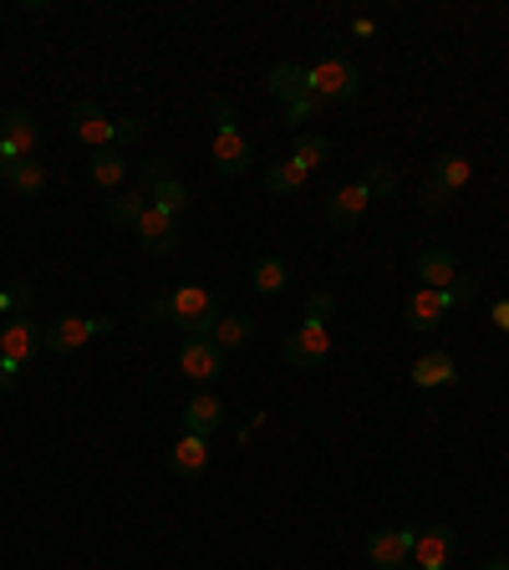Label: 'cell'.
Wrapping results in <instances>:
<instances>
[{
	"mask_svg": "<svg viewBox=\"0 0 509 570\" xmlns=\"http://www.w3.org/2000/svg\"><path fill=\"white\" fill-rule=\"evenodd\" d=\"M31 286L26 280H15V286H0V322H5V316H21V311L31 306Z\"/></svg>",
	"mask_w": 509,
	"mask_h": 570,
	"instance_id": "cell-29",
	"label": "cell"
},
{
	"mask_svg": "<svg viewBox=\"0 0 509 570\" xmlns=\"http://www.w3.org/2000/svg\"><path fill=\"white\" fill-rule=\"evenodd\" d=\"M474 295H479V286H474L468 276H459L449 291H423V286H418V295L403 306V316H407L413 331H438V322H443L453 306H468Z\"/></svg>",
	"mask_w": 509,
	"mask_h": 570,
	"instance_id": "cell-2",
	"label": "cell"
},
{
	"mask_svg": "<svg viewBox=\"0 0 509 570\" xmlns=\"http://www.w3.org/2000/svg\"><path fill=\"white\" fill-rule=\"evenodd\" d=\"M495 326H499V331H509V301H499V306H495Z\"/></svg>",
	"mask_w": 509,
	"mask_h": 570,
	"instance_id": "cell-36",
	"label": "cell"
},
{
	"mask_svg": "<svg viewBox=\"0 0 509 570\" xmlns=\"http://www.w3.org/2000/svg\"><path fill=\"white\" fill-rule=\"evenodd\" d=\"M169 468H174L178 479H204V468H209V439L184 433V439L169 449Z\"/></svg>",
	"mask_w": 509,
	"mask_h": 570,
	"instance_id": "cell-17",
	"label": "cell"
},
{
	"mask_svg": "<svg viewBox=\"0 0 509 570\" xmlns=\"http://www.w3.org/2000/svg\"><path fill=\"white\" fill-rule=\"evenodd\" d=\"M36 143H42V128H36V117H31L26 107H11V113H0V148H5L15 163H21V159H36Z\"/></svg>",
	"mask_w": 509,
	"mask_h": 570,
	"instance_id": "cell-10",
	"label": "cell"
},
{
	"mask_svg": "<svg viewBox=\"0 0 509 570\" xmlns=\"http://www.w3.org/2000/svg\"><path fill=\"white\" fill-rule=\"evenodd\" d=\"M178 367H184V377H194V382H215L219 372H224V351H219L209 337H184Z\"/></svg>",
	"mask_w": 509,
	"mask_h": 570,
	"instance_id": "cell-13",
	"label": "cell"
},
{
	"mask_svg": "<svg viewBox=\"0 0 509 570\" xmlns=\"http://www.w3.org/2000/svg\"><path fill=\"white\" fill-rule=\"evenodd\" d=\"M46 351V326L31 322L26 311L21 316H11V326H0V357L15 367H26L31 357H42Z\"/></svg>",
	"mask_w": 509,
	"mask_h": 570,
	"instance_id": "cell-6",
	"label": "cell"
},
{
	"mask_svg": "<svg viewBox=\"0 0 509 570\" xmlns=\"http://www.w3.org/2000/svg\"><path fill=\"white\" fill-rule=\"evenodd\" d=\"M11 163H15V159L5 153V148H0V178H11Z\"/></svg>",
	"mask_w": 509,
	"mask_h": 570,
	"instance_id": "cell-37",
	"label": "cell"
},
{
	"mask_svg": "<svg viewBox=\"0 0 509 570\" xmlns=\"http://www.w3.org/2000/svg\"><path fill=\"white\" fill-rule=\"evenodd\" d=\"M15 377H21V367L0 357V393H11V387H15Z\"/></svg>",
	"mask_w": 509,
	"mask_h": 570,
	"instance_id": "cell-35",
	"label": "cell"
},
{
	"mask_svg": "<svg viewBox=\"0 0 509 570\" xmlns=\"http://www.w3.org/2000/svg\"><path fill=\"white\" fill-rule=\"evenodd\" d=\"M138 138H143V123L138 117H117L113 123V148H132Z\"/></svg>",
	"mask_w": 509,
	"mask_h": 570,
	"instance_id": "cell-31",
	"label": "cell"
},
{
	"mask_svg": "<svg viewBox=\"0 0 509 570\" xmlns=\"http://www.w3.org/2000/svg\"><path fill=\"white\" fill-rule=\"evenodd\" d=\"M265 92H270V97H280L286 107L301 103V97H311V92H305V67H301V61H280V67H270V77H265Z\"/></svg>",
	"mask_w": 509,
	"mask_h": 570,
	"instance_id": "cell-18",
	"label": "cell"
},
{
	"mask_svg": "<svg viewBox=\"0 0 509 570\" xmlns=\"http://www.w3.org/2000/svg\"><path fill=\"white\" fill-rule=\"evenodd\" d=\"M128 178V159L117 153V148H97L92 153V184H102V189H117Z\"/></svg>",
	"mask_w": 509,
	"mask_h": 570,
	"instance_id": "cell-23",
	"label": "cell"
},
{
	"mask_svg": "<svg viewBox=\"0 0 509 570\" xmlns=\"http://www.w3.org/2000/svg\"><path fill=\"white\" fill-rule=\"evenodd\" d=\"M305 168L296 159H286V163H270V168H265V189L270 194H296V189H305Z\"/></svg>",
	"mask_w": 509,
	"mask_h": 570,
	"instance_id": "cell-25",
	"label": "cell"
},
{
	"mask_svg": "<svg viewBox=\"0 0 509 570\" xmlns=\"http://www.w3.org/2000/svg\"><path fill=\"white\" fill-rule=\"evenodd\" d=\"M326 153H332V143H326L321 132H311V128L296 132V153H291V159L301 163L305 174H311V168H321V163H326Z\"/></svg>",
	"mask_w": 509,
	"mask_h": 570,
	"instance_id": "cell-27",
	"label": "cell"
},
{
	"mask_svg": "<svg viewBox=\"0 0 509 570\" xmlns=\"http://www.w3.org/2000/svg\"><path fill=\"white\" fill-rule=\"evenodd\" d=\"M21 199H36V194L46 189V163H36V159H21V163H11V178H5Z\"/></svg>",
	"mask_w": 509,
	"mask_h": 570,
	"instance_id": "cell-24",
	"label": "cell"
},
{
	"mask_svg": "<svg viewBox=\"0 0 509 570\" xmlns=\"http://www.w3.org/2000/svg\"><path fill=\"white\" fill-rule=\"evenodd\" d=\"M438 184V189H449V194H459L474 178V168H468V159H459V153H438L433 159V174H428Z\"/></svg>",
	"mask_w": 509,
	"mask_h": 570,
	"instance_id": "cell-22",
	"label": "cell"
},
{
	"mask_svg": "<svg viewBox=\"0 0 509 570\" xmlns=\"http://www.w3.org/2000/svg\"><path fill=\"white\" fill-rule=\"evenodd\" d=\"M132 230H138V240H143L148 255H159V260H169V255L178 249V224H174V214H163V209H153V205L138 214V224H132Z\"/></svg>",
	"mask_w": 509,
	"mask_h": 570,
	"instance_id": "cell-11",
	"label": "cell"
},
{
	"mask_svg": "<svg viewBox=\"0 0 509 570\" xmlns=\"http://www.w3.org/2000/svg\"><path fill=\"white\" fill-rule=\"evenodd\" d=\"M316 97H301V103L286 107V123H291V132H301V123H311V113H316Z\"/></svg>",
	"mask_w": 509,
	"mask_h": 570,
	"instance_id": "cell-34",
	"label": "cell"
},
{
	"mask_svg": "<svg viewBox=\"0 0 509 570\" xmlns=\"http://www.w3.org/2000/svg\"><path fill=\"white\" fill-rule=\"evenodd\" d=\"M143 189H148V205L163 209V214H174V220L184 214V205H189V189L169 174V163H163V159L143 163Z\"/></svg>",
	"mask_w": 509,
	"mask_h": 570,
	"instance_id": "cell-9",
	"label": "cell"
},
{
	"mask_svg": "<svg viewBox=\"0 0 509 570\" xmlns=\"http://www.w3.org/2000/svg\"><path fill=\"white\" fill-rule=\"evenodd\" d=\"M250 331H255V322L234 311V316H219V326H215V337H209V341H215L219 351H234V347H245V341H250Z\"/></svg>",
	"mask_w": 509,
	"mask_h": 570,
	"instance_id": "cell-26",
	"label": "cell"
},
{
	"mask_svg": "<svg viewBox=\"0 0 509 570\" xmlns=\"http://www.w3.org/2000/svg\"><path fill=\"white\" fill-rule=\"evenodd\" d=\"M367 560L378 570H403L413 560V530H372L367 535Z\"/></svg>",
	"mask_w": 509,
	"mask_h": 570,
	"instance_id": "cell-12",
	"label": "cell"
},
{
	"mask_svg": "<svg viewBox=\"0 0 509 570\" xmlns=\"http://www.w3.org/2000/svg\"><path fill=\"white\" fill-rule=\"evenodd\" d=\"M215 163L219 174H245L250 163H255V148H250V138L240 132V113H234L230 97H219L215 103Z\"/></svg>",
	"mask_w": 509,
	"mask_h": 570,
	"instance_id": "cell-3",
	"label": "cell"
},
{
	"mask_svg": "<svg viewBox=\"0 0 509 570\" xmlns=\"http://www.w3.org/2000/svg\"><path fill=\"white\" fill-rule=\"evenodd\" d=\"M143 209H148V189H138V184H132V189H123L113 205H107V220H113V224H138V214H143Z\"/></svg>",
	"mask_w": 509,
	"mask_h": 570,
	"instance_id": "cell-28",
	"label": "cell"
},
{
	"mask_svg": "<svg viewBox=\"0 0 509 570\" xmlns=\"http://www.w3.org/2000/svg\"><path fill=\"white\" fill-rule=\"evenodd\" d=\"M286 362L291 367H321L326 362V357H332V326L326 322H301L291 331V337H286Z\"/></svg>",
	"mask_w": 509,
	"mask_h": 570,
	"instance_id": "cell-8",
	"label": "cell"
},
{
	"mask_svg": "<svg viewBox=\"0 0 509 570\" xmlns=\"http://www.w3.org/2000/svg\"><path fill=\"white\" fill-rule=\"evenodd\" d=\"M67 123H72L77 143H88L92 153H97V148H113V123L102 117V107H97V103H77Z\"/></svg>",
	"mask_w": 509,
	"mask_h": 570,
	"instance_id": "cell-15",
	"label": "cell"
},
{
	"mask_svg": "<svg viewBox=\"0 0 509 570\" xmlns=\"http://www.w3.org/2000/svg\"><path fill=\"white\" fill-rule=\"evenodd\" d=\"M107 331H117L113 316H57L46 326V351H77L92 337H107Z\"/></svg>",
	"mask_w": 509,
	"mask_h": 570,
	"instance_id": "cell-5",
	"label": "cell"
},
{
	"mask_svg": "<svg viewBox=\"0 0 509 570\" xmlns=\"http://www.w3.org/2000/svg\"><path fill=\"white\" fill-rule=\"evenodd\" d=\"M362 184H367V194H393L397 189V174L387 168V163H367Z\"/></svg>",
	"mask_w": 509,
	"mask_h": 570,
	"instance_id": "cell-30",
	"label": "cell"
},
{
	"mask_svg": "<svg viewBox=\"0 0 509 570\" xmlns=\"http://www.w3.org/2000/svg\"><path fill=\"white\" fill-rule=\"evenodd\" d=\"M224 423V403L219 397H194L189 408H184V433H199V439H215V428Z\"/></svg>",
	"mask_w": 509,
	"mask_h": 570,
	"instance_id": "cell-20",
	"label": "cell"
},
{
	"mask_svg": "<svg viewBox=\"0 0 509 570\" xmlns=\"http://www.w3.org/2000/svg\"><path fill=\"white\" fill-rule=\"evenodd\" d=\"M484 570H509V560H489V566H484Z\"/></svg>",
	"mask_w": 509,
	"mask_h": 570,
	"instance_id": "cell-38",
	"label": "cell"
},
{
	"mask_svg": "<svg viewBox=\"0 0 509 570\" xmlns=\"http://www.w3.org/2000/svg\"><path fill=\"white\" fill-rule=\"evenodd\" d=\"M148 322H174V326H184L189 337H215L219 301L209 286H178L174 295H163V301L148 306Z\"/></svg>",
	"mask_w": 509,
	"mask_h": 570,
	"instance_id": "cell-1",
	"label": "cell"
},
{
	"mask_svg": "<svg viewBox=\"0 0 509 570\" xmlns=\"http://www.w3.org/2000/svg\"><path fill=\"white\" fill-rule=\"evenodd\" d=\"M332 311H336V295L332 291H316L311 301H305V322H332Z\"/></svg>",
	"mask_w": 509,
	"mask_h": 570,
	"instance_id": "cell-32",
	"label": "cell"
},
{
	"mask_svg": "<svg viewBox=\"0 0 509 570\" xmlns=\"http://www.w3.org/2000/svg\"><path fill=\"white\" fill-rule=\"evenodd\" d=\"M418 280H423V291H449L453 280H459V260H453V249H443V245L423 249V255H418Z\"/></svg>",
	"mask_w": 509,
	"mask_h": 570,
	"instance_id": "cell-16",
	"label": "cell"
},
{
	"mask_svg": "<svg viewBox=\"0 0 509 570\" xmlns=\"http://www.w3.org/2000/svg\"><path fill=\"white\" fill-rule=\"evenodd\" d=\"M305 92H311L321 107L326 103H351V97L362 92V72H357L351 61H342V57H326V61H316V67H305Z\"/></svg>",
	"mask_w": 509,
	"mask_h": 570,
	"instance_id": "cell-4",
	"label": "cell"
},
{
	"mask_svg": "<svg viewBox=\"0 0 509 570\" xmlns=\"http://www.w3.org/2000/svg\"><path fill=\"white\" fill-rule=\"evenodd\" d=\"M413 560H418V570H453V560H459V535H453L449 525L413 530Z\"/></svg>",
	"mask_w": 509,
	"mask_h": 570,
	"instance_id": "cell-7",
	"label": "cell"
},
{
	"mask_svg": "<svg viewBox=\"0 0 509 570\" xmlns=\"http://www.w3.org/2000/svg\"><path fill=\"white\" fill-rule=\"evenodd\" d=\"M418 199H423V209H428V214H443V209L453 205V194H449V189H438L433 178L423 184V194H418Z\"/></svg>",
	"mask_w": 509,
	"mask_h": 570,
	"instance_id": "cell-33",
	"label": "cell"
},
{
	"mask_svg": "<svg viewBox=\"0 0 509 570\" xmlns=\"http://www.w3.org/2000/svg\"><path fill=\"white\" fill-rule=\"evenodd\" d=\"M403 570H407V566H403Z\"/></svg>",
	"mask_w": 509,
	"mask_h": 570,
	"instance_id": "cell-39",
	"label": "cell"
},
{
	"mask_svg": "<svg viewBox=\"0 0 509 570\" xmlns=\"http://www.w3.org/2000/svg\"><path fill=\"white\" fill-rule=\"evenodd\" d=\"M250 280H255V291H261V295H280L286 286H291V270H286L280 255H261L255 270H250Z\"/></svg>",
	"mask_w": 509,
	"mask_h": 570,
	"instance_id": "cell-21",
	"label": "cell"
},
{
	"mask_svg": "<svg viewBox=\"0 0 509 570\" xmlns=\"http://www.w3.org/2000/svg\"><path fill=\"white\" fill-rule=\"evenodd\" d=\"M367 205H372V194H367V184L357 178V184H347V189H336L332 199H326V224H332V230H351V224H362Z\"/></svg>",
	"mask_w": 509,
	"mask_h": 570,
	"instance_id": "cell-14",
	"label": "cell"
},
{
	"mask_svg": "<svg viewBox=\"0 0 509 570\" xmlns=\"http://www.w3.org/2000/svg\"><path fill=\"white\" fill-rule=\"evenodd\" d=\"M449 382H459V362L449 351H428L413 362V387H449Z\"/></svg>",
	"mask_w": 509,
	"mask_h": 570,
	"instance_id": "cell-19",
	"label": "cell"
}]
</instances>
